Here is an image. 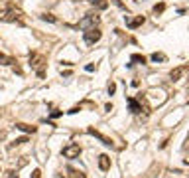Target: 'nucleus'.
Here are the masks:
<instances>
[{
  "label": "nucleus",
  "instance_id": "1",
  "mask_svg": "<svg viewBox=\"0 0 189 178\" xmlns=\"http://www.w3.org/2000/svg\"><path fill=\"white\" fill-rule=\"evenodd\" d=\"M0 20L2 22H20L22 20V12L14 4H6V8L0 10Z\"/></svg>",
  "mask_w": 189,
  "mask_h": 178
},
{
  "label": "nucleus",
  "instance_id": "2",
  "mask_svg": "<svg viewBox=\"0 0 189 178\" xmlns=\"http://www.w3.org/2000/svg\"><path fill=\"white\" fill-rule=\"evenodd\" d=\"M30 66L36 69V73H38L39 77H44V75H46V71H44V67H46V58H44L41 53H38V52L30 53Z\"/></svg>",
  "mask_w": 189,
  "mask_h": 178
},
{
  "label": "nucleus",
  "instance_id": "3",
  "mask_svg": "<svg viewBox=\"0 0 189 178\" xmlns=\"http://www.w3.org/2000/svg\"><path fill=\"white\" fill-rule=\"evenodd\" d=\"M101 38H103V34H101V30H98V28H89V30H85V32H83V40H85L87 46H95Z\"/></svg>",
  "mask_w": 189,
  "mask_h": 178
},
{
  "label": "nucleus",
  "instance_id": "4",
  "mask_svg": "<svg viewBox=\"0 0 189 178\" xmlns=\"http://www.w3.org/2000/svg\"><path fill=\"white\" fill-rule=\"evenodd\" d=\"M126 101H128V109H130V113H134V115H140V113H142V109H144V111H146V115H150V109H148V105H142V99L128 97Z\"/></svg>",
  "mask_w": 189,
  "mask_h": 178
},
{
  "label": "nucleus",
  "instance_id": "5",
  "mask_svg": "<svg viewBox=\"0 0 189 178\" xmlns=\"http://www.w3.org/2000/svg\"><path fill=\"white\" fill-rule=\"evenodd\" d=\"M98 24V16L97 14H87L83 20H79L77 28H81V30H89V28H97Z\"/></svg>",
  "mask_w": 189,
  "mask_h": 178
},
{
  "label": "nucleus",
  "instance_id": "6",
  "mask_svg": "<svg viewBox=\"0 0 189 178\" xmlns=\"http://www.w3.org/2000/svg\"><path fill=\"white\" fill-rule=\"evenodd\" d=\"M61 154L65 158H79V154H81V146L75 145V143H71V145H67L61 148Z\"/></svg>",
  "mask_w": 189,
  "mask_h": 178
},
{
  "label": "nucleus",
  "instance_id": "7",
  "mask_svg": "<svg viewBox=\"0 0 189 178\" xmlns=\"http://www.w3.org/2000/svg\"><path fill=\"white\" fill-rule=\"evenodd\" d=\"M87 133H89V135H93V137H97L98 141H101V143H103V145H106V146H114V143H112V138H108V137H104L103 133H98L97 129H93V127H89V129H87Z\"/></svg>",
  "mask_w": 189,
  "mask_h": 178
},
{
  "label": "nucleus",
  "instance_id": "8",
  "mask_svg": "<svg viewBox=\"0 0 189 178\" xmlns=\"http://www.w3.org/2000/svg\"><path fill=\"white\" fill-rule=\"evenodd\" d=\"M98 168L103 172H106L111 168V156H108V154H101V156H98Z\"/></svg>",
  "mask_w": 189,
  "mask_h": 178
},
{
  "label": "nucleus",
  "instance_id": "9",
  "mask_svg": "<svg viewBox=\"0 0 189 178\" xmlns=\"http://www.w3.org/2000/svg\"><path fill=\"white\" fill-rule=\"evenodd\" d=\"M185 71H187V67L185 66H181V67H175L173 71L170 73V77H171V81H179V79L185 75Z\"/></svg>",
  "mask_w": 189,
  "mask_h": 178
},
{
  "label": "nucleus",
  "instance_id": "10",
  "mask_svg": "<svg viewBox=\"0 0 189 178\" xmlns=\"http://www.w3.org/2000/svg\"><path fill=\"white\" fill-rule=\"evenodd\" d=\"M144 22H146V18H144V16H136L134 20H126V26L130 28V30H136L138 26H142Z\"/></svg>",
  "mask_w": 189,
  "mask_h": 178
},
{
  "label": "nucleus",
  "instance_id": "11",
  "mask_svg": "<svg viewBox=\"0 0 189 178\" xmlns=\"http://www.w3.org/2000/svg\"><path fill=\"white\" fill-rule=\"evenodd\" d=\"M67 178H87V176H85L83 170H77V168L69 166V168H67Z\"/></svg>",
  "mask_w": 189,
  "mask_h": 178
},
{
  "label": "nucleus",
  "instance_id": "12",
  "mask_svg": "<svg viewBox=\"0 0 189 178\" xmlns=\"http://www.w3.org/2000/svg\"><path fill=\"white\" fill-rule=\"evenodd\" d=\"M16 129L22 131V133H28V135H34V133H36V127L26 125V123H16Z\"/></svg>",
  "mask_w": 189,
  "mask_h": 178
},
{
  "label": "nucleus",
  "instance_id": "13",
  "mask_svg": "<svg viewBox=\"0 0 189 178\" xmlns=\"http://www.w3.org/2000/svg\"><path fill=\"white\" fill-rule=\"evenodd\" d=\"M91 4L97 8V10H106V8H108V2H106V0H91Z\"/></svg>",
  "mask_w": 189,
  "mask_h": 178
},
{
  "label": "nucleus",
  "instance_id": "14",
  "mask_svg": "<svg viewBox=\"0 0 189 178\" xmlns=\"http://www.w3.org/2000/svg\"><path fill=\"white\" fill-rule=\"evenodd\" d=\"M0 63H2V66H14V63H16V59L8 58V55H4V53L0 52Z\"/></svg>",
  "mask_w": 189,
  "mask_h": 178
},
{
  "label": "nucleus",
  "instance_id": "15",
  "mask_svg": "<svg viewBox=\"0 0 189 178\" xmlns=\"http://www.w3.org/2000/svg\"><path fill=\"white\" fill-rule=\"evenodd\" d=\"M152 61H156V63H158V61H160V63H162V61H165V59H168V58H165V53H162V52H154V53H152Z\"/></svg>",
  "mask_w": 189,
  "mask_h": 178
},
{
  "label": "nucleus",
  "instance_id": "16",
  "mask_svg": "<svg viewBox=\"0 0 189 178\" xmlns=\"http://www.w3.org/2000/svg\"><path fill=\"white\" fill-rule=\"evenodd\" d=\"M130 61H134V63H142V66H144V63H146V58H144L142 53H132Z\"/></svg>",
  "mask_w": 189,
  "mask_h": 178
},
{
  "label": "nucleus",
  "instance_id": "17",
  "mask_svg": "<svg viewBox=\"0 0 189 178\" xmlns=\"http://www.w3.org/2000/svg\"><path fill=\"white\" fill-rule=\"evenodd\" d=\"M39 18L44 20V22H51V24H55V22H57V18H55V16H51V14H41Z\"/></svg>",
  "mask_w": 189,
  "mask_h": 178
},
{
  "label": "nucleus",
  "instance_id": "18",
  "mask_svg": "<svg viewBox=\"0 0 189 178\" xmlns=\"http://www.w3.org/2000/svg\"><path fill=\"white\" fill-rule=\"evenodd\" d=\"M24 143H28V137H20V138L14 141V145H10V148H12V146H20V145H24Z\"/></svg>",
  "mask_w": 189,
  "mask_h": 178
},
{
  "label": "nucleus",
  "instance_id": "19",
  "mask_svg": "<svg viewBox=\"0 0 189 178\" xmlns=\"http://www.w3.org/2000/svg\"><path fill=\"white\" fill-rule=\"evenodd\" d=\"M163 10H165V4H163V2H160V4L154 6V12H156V14H162Z\"/></svg>",
  "mask_w": 189,
  "mask_h": 178
},
{
  "label": "nucleus",
  "instance_id": "20",
  "mask_svg": "<svg viewBox=\"0 0 189 178\" xmlns=\"http://www.w3.org/2000/svg\"><path fill=\"white\" fill-rule=\"evenodd\" d=\"M106 91H108V95H114V93H116V83H108V87H106Z\"/></svg>",
  "mask_w": 189,
  "mask_h": 178
},
{
  "label": "nucleus",
  "instance_id": "21",
  "mask_svg": "<svg viewBox=\"0 0 189 178\" xmlns=\"http://www.w3.org/2000/svg\"><path fill=\"white\" fill-rule=\"evenodd\" d=\"M85 69H87V71H95V69H97V63H87Z\"/></svg>",
  "mask_w": 189,
  "mask_h": 178
},
{
  "label": "nucleus",
  "instance_id": "22",
  "mask_svg": "<svg viewBox=\"0 0 189 178\" xmlns=\"http://www.w3.org/2000/svg\"><path fill=\"white\" fill-rule=\"evenodd\" d=\"M81 111V105L79 107H73V109H69V111H67V115H75V113H79Z\"/></svg>",
  "mask_w": 189,
  "mask_h": 178
},
{
  "label": "nucleus",
  "instance_id": "23",
  "mask_svg": "<svg viewBox=\"0 0 189 178\" xmlns=\"http://www.w3.org/2000/svg\"><path fill=\"white\" fill-rule=\"evenodd\" d=\"M61 115H63V111H57V109L51 111V119H57V117H61Z\"/></svg>",
  "mask_w": 189,
  "mask_h": 178
},
{
  "label": "nucleus",
  "instance_id": "24",
  "mask_svg": "<svg viewBox=\"0 0 189 178\" xmlns=\"http://www.w3.org/2000/svg\"><path fill=\"white\" fill-rule=\"evenodd\" d=\"M32 178H41V172H39V170H34V172H32Z\"/></svg>",
  "mask_w": 189,
  "mask_h": 178
},
{
  "label": "nucleus",
  "instance_id": "25",
  "mask_svg": "<svg viewBox=\"0 0 189 178\" xmlns=\"http://www.w3.org/2000/svg\"><path fill=\"white\" fill-rule=\"evenodd\" d=\"M12 178H14V176H12ZM16 178H18V176H16Z\"/></svg>",
  "mask_w": 189,
  "mask_h": 178
}]
</instances>
